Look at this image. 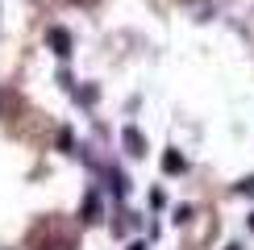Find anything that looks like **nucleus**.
I'll list each match as a JSON object with an SVG mask.
<instances>
[{
	"mask_svg": "<svg viewBox=\"0 0 254 250\" xmlns=\"http://www.w3.org/2000/svg\"><path fill=\"white\" fill-rule=\"evenodd\" d=\"M163 167H167V171H184V159H179V154H167Z\"/></svg>",
	"mask_w": 254,
	"mask_h": 250,
	"instance_id": "obj_3",
	"label": "nucleus"
},
{
	"mask_svg": "<svg viewBox=\"0 0 254 250\" xmlns=\"http://www.w3.org/2000/svg\"><path fill=\"white\" fill-rule=\"evenodd\" d=\"M125 142H129V146H133V154H137V150H142V138H137V129H129V133H125Z\"/></svg>",
	"mask_w": 254,
	"mask_h": 250,
	"instance_id": "obj_4",
	"label": "nucleus"
},
{
	"mask_svg": "<svg viewBox=\"0 0 254 250\" xmlns=\"http://www.w3.org/2000/svg\"><path fill=\"white\" fill-rule=\"evenodd\" d=\"M50 42H55V50H59V55H71V38L63 34V29H50Z\"/></svg>",
	"mask_w": 254,
	"mask_h": 250,
	"instance_id": "obj_2",
	"label": "nucleus"
},
{
	"mask_svg": "<svg viewBox=\"0 0 254 250\" xmlns=\"http://www.w3.org/2000/svg\"><path fill=\"white\" fill-rule=\"evenodd\" d=\"M29 246L34 250H75V229L67 221H55V217H46V221H38L29 229Z\"/></svg>",
	"mask_w": 254,
	"mask_h": 250,
	"instance_id": "obj_1",
	"label": "nucleus"
}]
</instances>
